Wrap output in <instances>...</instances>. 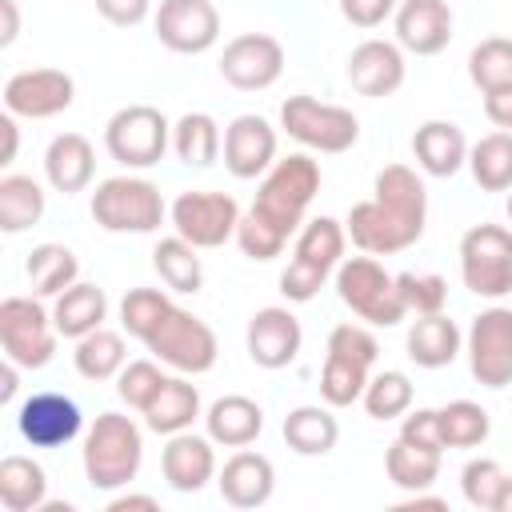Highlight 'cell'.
<instances>
[{
    "instance_id": "1",
    "label": "cell",
    "mask_w": 512,
    "mask_h": 512,
    "mask_svg": "<svg viewBox=\"0 0 512 512\" xmlns=\"http://www.w3.org/2000/svg\"><path fill=\"white\" fill-rule=\"evenodd\" d=\"M320 164L308 152L276 160L256 188L252 208L236 224V244L248 260H276L308 220V208L320 192Z\"/></svg>"
},
{
    "instance_id": "2",
    "label": "cell",
    "mask_w": 512,
    "mask_h": 512,
    "mask_svg": "<svg viewBox=\"0 0 512 512\" xmlns=\"http://www.w3.org/2000/svg\"><path fill=\"white\" fill-rule=\"evenodd\" d=\"M428 188L408 164H384L372 180V200L348 208L344 232L368 256H396L424 236Z\"/></svg>"
},
{
    "instance_id": "3",
    "label": "cell",
    "mask_w": 512,
    "mask_h": 512,
    "mask_svg": "<svg viewBox=\"0 0 512 512\" xmlns=\"http://www.w3.org/2000/svg\"><path fill=\"white\" fill-rule=\"evenodd\" d=\"M84 480L96 492H120L140 476L144 464V432L124 412H100L84 436Z\"/></svg>"
},
{
    "instance_id": "4",
    "label": "cell",
    "mask_w": 512,
    "mask_h": 512,
    "mask_svg": "<svg viewBox=\"0 0 512 512\" xmlns=\"http://www.w3.org/2000/svg\"><path fill=\"white\" fill-rule=\"evenodd\" d=\"M344 248H348V232L340 220H332V216L304 220V228L296 232V244H292V260L280 272V292L292 304L316 300V292L336 276Z\"/></svg>"
},
{
    "instance_id": "5",
    "label": "cell",
    "mask_w": 512,
    "mask_h": 512,
    "mask_svg": "<svg viewBox=\"0 0 512 512\" xmlns=\"http://www.w3.org/2000/svg\"><path fill=\"white\" fill-rule=\"evenodd\" d=\"M88 212L92 220L104 228V232H132V236H148L164 224L168 216V204L160 196V188L148 180V176H132V172H120V176H108L96 184L92 200H88Z\"/></svg>"
},
{
    "instance_id": "6",
    "label": "cell",
    "mask_w": 512,
    "mask_h": 512,
    "mask_svg": "<svg viewBox=\"0 0 512 512\" xmlns=\"http://www.w3.org/2000/svg\"><path fill=\"white\" fill-rule=\"evenodd\" d=\"M380 356L376 336L364 324H336L328 332L324 368H320V400L332 408H348L364 396L372 380V364Z\"/></svg>"
},
{
    "instance_id": "7",
    "label": "cell",
    "mask_w": 512,
    "mask_h": 512,
    "mask_svg": "<svg viewBox=\"0 0 512 512\" xmlns=\"http://www.w3.org/2000/svg\"><path fill=\"white\" fill-rule=\"evenodd\" d=\"M336 296L344 308H352V316L376 324V328H396L408 308H404V296L396 288V276L368 252L360 256H344L340 268H336Z\"/></svg>"
},
{
    "instance_id": "8",
    "label": "cell",
    "mask_w": 512,
    "mask_h": 512,
    "mask_svg": "<svg viewBox=\"0 0 512 512\" xmlns=\"http://www.w3.org/2000/svg\"><path fill=\"white\" fill-rule=\"evenodd\" d=\"M104 148L128 172L132 168H152L172 148V124L156 104H124L104 124Z\"/></svg>"
},
{
    "instance_id": "9",
    "label": "cell",
    "mask_w": 512,
    "mask_h": 512,
    "mask_svg": "<svg viewBox=\"0 0 512 512\" xmlns=\"http://www.w3.org/2000/svg\"><path fill=\"white\" fill-rule=\"evenodd\" d=\"M460 280L480 300H504L512 292V228L476 224L460 236Z\"/></svg>"
},
{
    "instance_id": "10",
    "label": "cell",
    "mask_w": 512,
    "mask_h": 512,
    "mask_svg": "<svg viewBox=\"0 0 512 512\" xmlns=\"http://www.w3.org/2000/svg\"><path fill=\"white\" fill-rule=\"evenodd\" d=\"M280 128L308 152H324V156L348 152L360 140L356 112L340 104H324L316 96H288L280 104Z\"/></svg>"
},
{
    "instance_id": "11",
    "label": "cell",
    "mask_w": 512,
    "mask_h": 512,
    "mask_svg": "<svg viewBox=\"0 0 512 512\" xmlns=\"http://www.w3.org/2000/svg\"><path fill=\"white\" fill-rule=\"evenodd\" d=\"M144 348L172 372H184V376H204L216 368V356H220V344H216V332L192 316L188 308L172 304L168 316L156 324V332L144 340Z\"/></svg>"
},
{
    "instance_id": "12",
    "label": "cell",
    "mask_w": 512,
    "mask_h": 512,
    "mask_svg": "<svg viewBox=\"0 0 512 512\" xmlns=\"http://www.w3.org/2000/svg\"><path fill=\"white\" fill-rule=\"evenodd\" d=\"M56 324L52 308L40 304V296H4L0 300V348L4 360H16L20 368H44L56 356Z\"/></svg>"
},
{
    "instance_id": "13",
    "label": "cell",
    "mask_w": 512,
    "mask_h": 512,
    "mask_svg": "<svg viewBox=\"0 0 512 512\" xmlns=\"http://www.w3.org/2000/svg\"><path fill=\"white\" fill-rule=\"evenodd\" d=\"M468 372L484 388H508L512 384V308L492 304L480 316H472L464 332Z\"/></svg>"
},
{
    "instance_id": "14",
    "label": "cell",
    "mask_w": 512,
    "mask_h": 512,
    "mask_svg": "<svg viewBox=\"0 0 512 512\" xmlns=\"http://www.w3.org/2000/svg\"><path fill=\"white\" fill-rule=\"evenodd\" d=\"M168 220L172 232L184 236L196 248H220L228 240H236V224H240V204L228 192H180L168 204Z\"/></svg>"
},
{
    "instance_id": "15",
    "label": "cell",
    "mask_w": 512,
    "mask_h": 512,
    "mask_svg": "<svg viewBox=\"0 0 512 512\" xmlns=\"http://www.w3.org/2000/svg\"><path fill=\"white\" fill-rule=\"evenodd\" d=\"M76 100V80L64 68H20L4 80V112L16 120H52Z\"/></svg>"
},
{
    "instance_id": "16",
    "label": "cell",
    "mask_w": 512,
    "mask_h": 512,
    "mask_svg": "<svg viewBox=\"0 0 512 512\" xmlns=\"http://www.w3.org/2000/svg\"><path fill=\"white\" fill-rule=\"evenodd\" d=\"M284 72V44L268 32H240L220 52V76L236 92H264Z\"/></svg>"
},
{
    "instance_id": "17",
    "label": "cell",
    "mask_w": 512,
    "mask_h": 512,
    "mask_svg": "<svg viewBox=\"0 0 512 512\" xmlns=\"http://www.w3.org/2000/svg\"><path fill=\"white\" fill-rule=\"evenodd\" d=\"M152 28L168 52L200 56L220 40V12L212 0H160Z\"/></svg>"
},
{
    "instance_id": "18",
    "label": "cell",
    "mask_w": 512,
    "mask_h": 512,
    "mask_svg": "<svg viewBox=\"0 0 512 512\" xmlns=\"http://www.w3.org/2000/svg\"><path fill=\"white\" fill-rule=\"evenodd\" d=\"M80 428H84L80 404L64 392H32L16 408V432L32 448H64L80 436Z\"/></svg>"
},
{
    "instance_id": "19",
    "label": "cell",
    "mask_w": 512,
    "mask_h": 512,
    "mask_svg": "<svg viewBox=\"0 0 512 512\" xmlns=\"http://www.w3.org/2000/svg\"><path fill=\"white\" fill-rule=\"evenodd\" d=\"M244 344H248V356H252L256 368L280 372V368H288L300 356L304 328H300V320L284 304H268V308H256L248 316Z\"/></svg>"
},
{
    "instance_id": "20",
    "label": "cell",
    "mask_w": 512,
    "mask_h": 512,
    "mask_svg": "<svg viewBox=\"0 0 512 512\" xmlns=\"http://www.w3.org/2000/svg\"><path fill=\"white\" fill-rule=\"evenodd\" d=\"M404 76H408V64H404V48H400L396 40L368 36V40H360V44L348 52V84H352L360 96L384 100V96L400 92Z\"/></svg>"
},
{
    "instance_id": "21",
    "label": "cell",
    "mask_w": 512,
    "mask_h": 512,
    "mask_svg": "<svg viewBox=\"0 0 512 512\" xmlns=\"http://www.w3.org/2000/svg\"><path fill=\"white\" fill-rule=\"evenodd\" d=\"M276 128L256 116V112H240L228 128H224V168L236 180H256L276 164Z\"/></svg>"
},
{
    "instance_id": "22",
    "label": "cell",
    "mask_w": 512,
    "mask_h": 512,
    "mask_svg": "<svg viewBox=\"0 0 512 512\" xmlns=\"http://www.w3.org/2000/svg\"><path fill=\"white\" fill-rule=\"evenodd\" d=\"M396 44L412 56H436L448 48L456 16L448 8V0H400L396 16Z\"/></svg>"
},
{
    "instance_id": "23",
    "label": "cell",
    "mask_w": 512,
    "mask_h": 512,
    "mask_svg": "<svg viewBox=\"0 0 512 512\" xmlns=\"http://www.w3.org/2000/svg\"><path fill=\"white\" fill-rule=\"evenodd\" d=\"M160 472H164L172 492H200L220 472L216 468V440L208 432L196 436L192 428L168 436V444L160 452Z\"/></svg>"
},
{
    "instance_id": "24",
    "label": "cell",
    "mask_w": 512,
    "mask_h": 512,
    "mask_svg": "<svg viewBox=\"0 0 512 512\" xmlns=\"http://www.w3.org/2000/svg\"><path fill=\"white\" fill-rule=\"evenodd\" d=\"M216 488L224 496V504L248 512V508H264L276 492V468L264 452H252V448H236L224 468L216 472Z\"/></svg>"
},
{
    "instance_id": "25",
    "label": "cell",
    "mask_w": 512,
    "mask_h": 512,
    "mask_svg": "<svg viewBox=\"0 0 512 512\" xmlns=\"http://www.w3.org/2000/svg\"><path fill=\"white\" fill-rule=\"evenodd\" d=\"M412 156H416V164H420L424 176H436V180L456 176L468 164L464 128L452 124V120H424L412 132Z\"/></svg>"
},
{
    "instance_id": "26",
    "label": "cell",
    "mask_w": 512,
    "mask_h": 512,
    "mask_svg": "<svg viewBox=\"0 0 512 512\" xmlns=\"http://www.w3.org/2000/svg\"><path fill=\"white\" fill-rule=\"evenodd\" d=\"M44 176L64 196L84 192L92 184V176H96V148H92V140L80 136V132L52 136V144L44 148Z\"/></svg>"
},
{
    "instance_id": "27",
    "label": "cell",
    "mask_w": 512,
    "mask_h": 512,
    "mask_svg": "<svg viewBox=\"0 0 512 512\" xmlns=\"http://www.w3.org/2000/svg\"><path fill=\"white\" fill-rule=\"evenodd\" d=\"M204 432L220 444V448H248L256 444V436L264 432V408L252 396L228 392L220 400L208 404L204 412Z\"/></svg>"
},
{
    "instance_id": "28",
    "label": "cell",
    "mask_w": 512,
    "mask_h": 512,
    "mask_svg": "<svg viewBox=\"0 0 512 512\" xmlns=\"http://www.w3.org/2000/svg\"><path fill=\"white\" fill-rule=\"evenodd\" d=\"M404 348H408V360L416 368H448L464 352V332L444 312L416 316L408 336H404Z\"/></svg>"
},
{
    "instance_id": "29",
    "label": "cell",
    "mask_w": 512,
    "mask_h": 512,
    "mask_svg": "<svg viewBox=\"0 0 512 512\" xmlns=\"http://www.w3.org/2000/svg\"><path fill=\"white\" fill-rule=\"evenodd\" d=\"M104 320H108V296H104V288H96V284L76 280L72 288H64V292L52 300V324H56V332L68 336V340H80V336L104 328Z\"/></svg>"
},
{
    "instance_id": "30",
    "label": "cell",
    "mask_w": 512,
    "mask_h": 512,
    "mask_svg": "<svg viewBox=\"0 0 512 512\" xmlns=\"http://www.w3.org/2000/svg\"><path fill=\"white\" fill-rule=\"evenodd\" d=\"M140 416H144V424H148L152 432L176 436V432H184V428L196 424V416H200V388H196L184 372H180V376H168L164 388L152 396V404H148Z\"/></svg>"
},
{
    "instance_id": "31",
    "label": "cell",
    "mask_w": 512,
    "mask_h": 512,
    "mask_svg": "<svg viewBox=\"0 0 512 512\" xmlns=\"http://www.w3.org/2000/svg\"><path fill=\"white\" fill-rule=\"evenodd\" d=\"M280 432L296 456H328L340 440V420L332 416V404H300L284 416Z\"/></svg>"
},
{
    "instance_id": "32",
    "label": "cell",
    "mask_w": 512,
    "mask_h": 512,
    "mask_svg": "<svg viewBox=\"0 0 512 512\" xmlns=\"http://www.w3.org/2000/svg\"><path fill=\"white\" fill-rule=\"evenodd\" d=\"M0 504L8 512H40L48 504V472L32 456H4L0 460Z\"/></svg>"
},
{
    "instance_id": "33",
    "label": "cell",
    "mask_w": 512,
    "mask_h": 512,
    "mask_svg": "<svg viewBox=\"0 0 512 512\" xmlns=\"http://www.w3.org/2000/svg\"><path fill=\"white\" fill-rule=\"evenodd\" d=\"M44 208H48V196L32 176H24V172L0 176V232L20 236V232L36 228L44 220Z\"/></svg>"
},
{
    "instance_id": "34",
    "label": "cell",
    "mask_w": 512,
    "mask_h": 512,
    "mask_svg": "<svg viewBox=\"0 0 512 512\" xmlns=\"http://www.w3.org/2000/svg\"><path fill=\"white\" fill-rule=\"evenodd\" d=\"M24 276L32 284V296L56 300L64 288H72L80 280V260L64 244H36L24 260Z\"/></svg>"
},
{
    "instance_id": "35",
    "label": "cell",
    "mask_w": 512,
    "mask_h": 512,
    "mask_svg": "<svg viewBox=\"0 0 512 512\" xmlns=\"http://www.w3.org/2000/svg\"><path fill=\"white\" fill-rule=\"evenodd\" d=\"M172 152L188 168H212L224 152V132L208 112H184L172 124Z\"/></svg>"
},
{
    "instance_id": "36",
    "label": "cell",
    "mask_w": 512,
    "mask_h": 512,
    "mask_svg": "<svg viewBox=\"0 0 512 512\" xmlns=\"http://www.w3.org/2000/svg\"><path fill=\"white\" fill-rule=\"evenodd\" d=\"M200 248L188 244L184 236H164L156 248H152V268L156 276L164 280L168 292H180V296H196L204 288V264L196 256Z\"/></svg>"
},
{
    "instance_id": "37",
    "label": "cell",
    "mask_w": 512,
    "mask_h": 512,
    "mask_svg": "<svg viewBox=\"0 0 512 512\" xmlns=\"http://www.w3.org/2000/svg\"><path fill=\"white\" fill-rule=\"evenodd\" d=\"M440 460H444V452L420 448V444H408L404 436H396L388 444V452H384V472H388V480L396 488L424 492V488H432L440 480Z\"/></svg>"
},
{
    "instance_id": "38",
    "label": "cell",
    "mask_w": 512,
    "mask_h": 512,
    "mask_svg": "<svg viewBox=\"0 0 512 512\" xmlns=\"http://www.w3.org/2000/svg\"><path fill=\"white\" fill-rule=\"evenodd\" d=\"M72 364H76V372H80L84 380H92V384H100V380H116L120 368L128 364V344H124L120 332H112V328H96V332H88V336L76 340Z\"/></svg>"
},
{
    "instance_id": "39",
    "label": "cell",
    "mask_w": 512,
    "mask_h": 512,
    "mask_svg": "<svg viewBox=\"0 0 512 512\" xmlns=\"http://www.w3.org/2000/svg\"><path fill=\"white\" fill-rule=\"evenodd\" d=\"M468 172L480 192H508L512 188V132L496 128L468 148Z\"/></svg>"
},
{
    "instance_id": "40",
    "label": "cell",
    "mask_w": 512,
    "mask_h": 512,
    "mask_svg": "<svg viewBox=\"0 0 512 512\" xmlns=\"http://www.w3.org/2000/svg\"><path fill=\"white\" fill-rule=\"evenodd\" d=\"M440 416V440L444 448H480L492 432L488 408L476 400H448L444 408H436Z\"/></svg>"
},
{
    "instance_id": "41",
    "label": "cell",
    "mask_w": 512,
    "mask_h": 512,
    "mask_svg": "<svg viewBox=\"0 0 512 512\" xmlns=\"http://www.w3.org/2000/svg\"><path fill=\"white\" fill-rule=\"evenodd\" d=\"M412 396H416L412 380L404 372H396V368H384V372H372L360 404H364V412L372 420H396V416H404L412 408Z\"/></svg>"
},
{
    "instance_id": "42",
    "label": "cell",
    "mask_w": 512,
    "mask_h": 512,
    "mask_svg": "<svg viewBox=\"0 0 512 512\" xmlns=\"http://www.w3.org/2000/svg\"><path fill=\"white\" fill-rule=\"evenodd\" d=\"M468 80L480 92L492 88H512V40L508 36H488L468 52Z\"/></svg>"
},
{
    "instance_id": "43",
    "label": "cell",
    "mask_w": 512,
    "mask_h": 512,
    "mask_svg": "<svg viewBox=\"0 0 512 512\" xmlns=\"http://www.w3.org/2000/svg\"><path fill=\"white\" fill-rule=\"evenodd\" d=\"M168 308H172V296L164 288H128L120 300V324L128 336L144 344L156 332V324L168 316Z\"/></svg>"
},
{
    "instance_id": "44",
    "label": "cell",
    "mask_w": 512,
    "mask_h": 512,
    "mask_svg": "<svg viewBox=\"0 0 512 512\" xmlns=\"http://www.w3.org/2000/svg\"><path fill=\"white\" fill-rule=\"evenodd\" d=\"M164 368H160V360L152 356V360H128L124 368H120V376H116V396L128 404V408H136V412H144L148 404H152V396L164 388Z\"/></svg>"
},
{
    "instance_id": "45",
    "label": "cell",
    "mask_w": 512,
    "mask_h": 512,
    "mask_svg": "<svg viewBox=\"0 0 512 512\" xmlns=\"http://www.w3.org/2000/svg\"><path fill=\"white\" fill-rule=\"evenodd\" d=\"M396 288L404 296V308L416 316L444 312L448 304V280L440 272H396Z\"/></svg>"
},
{
    "instance_id": "46",
    "label": "cell",
    "mask_w": 512,
    "mask_h": 512,
    "mask_svg": "<svg viewBox=\"0 0 512 512\" xmlns=\"http://www.w3.org/2000/svg\"><path fill=\"white\" fill-rule=\"evenodd\" d=\"M504 476H508V472H504L492 456H476V460H468V464H464V472H460V492H464V500H468L472 508L492 512V504H496V496H500Z\"/></svg>"
},
{
    "instance_id": "47",
    "label": "cell",
    "mask_w": 512,
    "mask_h": 512,
    "mask_svg": "<svg viewBox=\"0 0 512 512\" xmlns=\"http://www.w3.org/2000/svg\"><path fill=\"white\" fill-rule=\"evenodd\" d=\"M400 436L408 440V444H420V448H436V452H444V440H440V416H436V408H408L404 412V424H400Z\"/></svg>"
},
{
    "instance_id": "48",
    "label": "cell",
    "mask_w": 512,
    "mask_h": 512,
    "mask_svg": "<svg viewBox=\"0 0 512 512\" xmlns=\"http://www.w3.org/2000/svg\"><path fill=\"white\" fill-rule=\"evenodd\" d=\"M400 8V0H340V16L352 28H380L384 20H392Z\"/></svg>"
},
{
    "instance_id": "49",
    "label": "cell",
    "mask_w": 512,
    "mask_h": 512,
    "mask_svg": "<svg viewBox=\"0 0 512 512\" xmlns=\"http://www.w3.org/2000/svg\"><path fill=\"white\" fill-rule=\"evenodd\" d=\"M96 12L116 28H136L148 20L152 0H96Z\"/></svg>"
},
{
    "instance_id": "50",
    "label": "cell",
    "mask_w": 512,
    "mask_h": 512,
    "mask_svg": "<svg viewBox=\"0 0 512 512\" xmlns=\"http://www.w3.org/2000/svg\"><path fill=\"white\" fill-rule=\"evenodd\" d=\"M484 116H488L496 128L512 132V88H492V92H484Z\"/></svg>"
},
{
    "instance_id": "51",
    "label": "cell",
    "mask_w": 512,
    "mask_h": 512,
    "mask_svg": "<svg viewBox=\"0 0 512 512\" xmlns=\"http://www.w3.org/2000/svg\"><path fill=\"white\" fill-rule=\"evenodd\" d=\"M0 48H12L16 44V36H20V8H16V0H0Z\"/></svg>"
},
{
    "instance_id": "52",
    "label": "cell",
    "mask_w": 512,
    "mask_h": 512,
    "mask_svg": "<svg viewBox=\"0 0 512 512\" xmlns=\"http://www.w3.org/2000/svg\"><path fill=\"white\" fill-rule=\"evenodd\" d=\"M0 132H4L0 164H12V160H16V148H20V128H16V116H12V112H4V116H0Z\"/></svg>"
},
{
    "instance_id": "53",
    "label": "cell",
    "mask_w": 512,
    "mask_h": 512,
    "mask_svg": "<svg viewBox=\"0 0 512 512\" xmlns=\"http://www.w3.org/2000/svg\"><path fill=\"white\" fill-rule=\"evenodd\" d=\"M128 508H148V512H156L160 504H156V496H144V492H120V496L108 500V512H128Z\"/></svg>"
},
{
    "instance_id": "54",
    "label": "cell",
    "mask_w": 512,
    "mask_h": 512,
    "mask_svg": "<svg viewBox=\"0 0 512 512\" xmlns=\"http://www.w3.org/2000/svg\"><path fill=\"white\" fill-rule=\"evenodd\" d=\"M16 388H20V364L4 360V368H0V404H12Z\"/></svg>"
},
{
    "instance_id": "55",
    "label": "cell",
    "mask_w": 512,
    "mask_h": 512,
    "mask_svg": "<svg viewBox=\"0 0 512 512\" xmlns=\"http://www.w3.org/2000/svg\"><path fill=\"white\" fill-rule=\"evenodd\" d=\"M492 512H512V476H504V484H500V496H496Z\"/></svg>"
},
{
    "instance_id": "56",
    "label": "cell",
    "mask_w": 512,
    "mask_h": 512,
    "mask_svg": "<svg viewBox=\"0 0 512 512\" xmlns=\"http://www.w3.org/2000/svg\"><path fill=\"white\" fill-rule=\"evenodd\" d=\"M504 208H508V220H512V188H508V204Z\"/></svg>"
}]
</instances>
